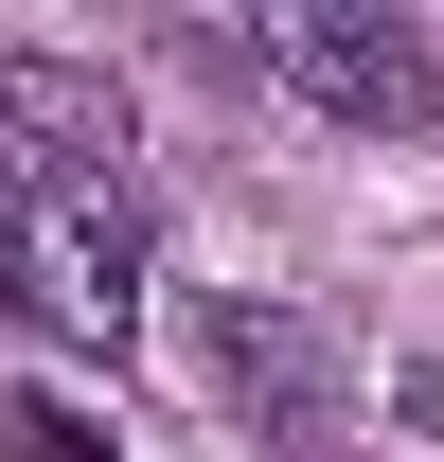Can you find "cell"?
<instances>
[{
  "label": "cell",
  "instance_id": "6da1fadb",
  "mask_svg": "<svg viewBox=\"0 0 444 462\" xmlns=\"http://www.w3.org/2000/svg\"><path fill=\"white\" fill-rule=\"evenodd\" d=\"M18 302L107 356L125 320H143V196H125V178H36V196H18Z\"/></svg>",
  "mask_w": 444,
  "mask_h": 462
},
{
  "label": "cell",
  "instance_id": "7a4b0ae2",
  "mask_svg": "<svg viewBox=\"0 0 444 462\" xmlns=\"http://www.w3.org/2000/svg\"><path fill=\"white\" fill-rule=\"evenodd\" d=\"M267 71L302 89V107L374 125V143H409V125L444 107V54L391 18V0H284V18H267Z\"/></svg>",
  "mask_w": 444,
  "mask_h": 462
},
{
  "label": "cell",
  "instance_id": "5b68a950",
  "mask_svg": "<svg viewBox=\"0 0 444 462\" xmlns=\"http://www.w3.org/2000/svg\"><path fill=\"white\" fill-rule=\"evenodd\" d=\"M18 196H36V178H18V143H0V285H18Z\"/></svg>",
  "mask_w": 444,
  "mask_h": 462
},
{
  "label": "cell",
  "instance_id": "277c9868",
  "mask_svg": "<svg viewBox=\"0 0 444 462\" xmlns=\"http://www.w3.org/2000/svg\"><path fill=\"white\" fill-rule=\"evenodd\" d=\"M0 125L36 143V178H107L125 89H107V71H71V54H18V71H0Z\"/></svg>",
  "mask_w": 444,
  "mask_h": 462
},
{
  "label": "cell",
  "instance_id": "3957f363",
  "mask_svg": "<svg viewBox=\"0 0 444 462\" xmlns=\"http://www.w3.org/2000/svg\"><path fill=\"white\" fill-rule=\"evenodd\" d=\"M196 338H214V374H231V409H267L284 445H320V409H338V374H320V338H302L284 302H214Z\"/></svg>",
  "mask_w": 444,
  "mask_h": 462
}]
</instances>
